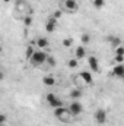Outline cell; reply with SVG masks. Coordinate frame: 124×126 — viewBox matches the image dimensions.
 I'll return each mask as SVG.
<instances>
[{
  "label": "cell",
  "instance_id": "obj_1",
  "mask_svg": "<svg viewBox=\"0 0 124 126\" xmlns=\"http://www.w3.org/2000/svg\"><path fill=\"white\" fill-rule=\"evenodd\" d=\"M47 57H48V54H47L45 50H35L34 54L31 56V59H29V62H31L32 66L39 67V66H42L47 62Z\"/></svg>",
  "mask_w": 124,
  "mask_h": 126
},
{
  "label": "cell",
  "instance_id": "obj_2",
  "mask_svg": "<svg viewBox=\"0 0 124 126\" xmlns=\"http://www.w3.org/2000/svg\"><path fill=\"white\" fill-rule=\"evenodd\" d=\"M54 116H56V119H59L60 122L63 123H69L70 120H72V114H70V111L66 109V107H57V109H54Z\"/></svg>",
  "mask_w": 124,
  "mask_h": 126
},
{
  "label": "cell",
  "instance_id": "obj_3",
  "mask_svg": "<svg viewBox=\"0 0 124 126\" xmlns=\"http://www.w3.org/2000/svg\"><path fill=\"white\" fill-rule=\"evenodd\" d=\"M79 9V3L77 0H63L60 1V10L67 12V13H74Z\"/></svg>",
  "mask_w": 124,
  "mask_h": 126
},
{
  "label": "cell",
  "instance_id": "obj_4",
  "mask_svg": "<svg viewBox=\"0 0 124 126\" xmlns=\"http://www.w3.org/2000/svg\"><path fill=\"white\" fill-rule=\"evenodd\" d=\"M67 110L70 111L72 116H79V114L83 111V106L79 103V100H73V101L70 103V106L67 107Z\"/></svg>",
  "mask_w": 124,
  "mask_h": 126
},
{
  "label": "cell",
  "instance_id": "obj_5",
  "mask_svg": "<svg viewBox=\"0 0 124 126\" xmlns=\"http://www.w3.org/2000/svg\"><path fill=\"white\" fill-rule=\"evenodd\" d=\"M45 100H47V104H48L50 107H53V109H57V107H62L63 106V101L56 94H53V93L47 94Z\"/></svg>",
  "mask_w": 124,
  "mask_h": 126
},
{
  "label": "cell",
  "instance_id": "obj_6",
  "mask_svg": "<svg viewBox=\"0 0 124 126\" xmlns=\"http://www.w3.org/2000/svg\"><path fill=\"white\" fill-rule=\"evenodd\" d=\"M95 122L99 123V125H104L107 122V111L102 110V109H98L95 111Z\"/></svg>",
  "mask_w": 124,
  "mask_h": 126
},
{
  "label": "cell",
  "instance_id": "obj_7",
  "mask_svg": "<svg viewBox=\"0 0 124 126\" xmlns=\"http://www.w3.org/2000/svg\"><path fill=\"white\" fill-rule=\"evenodd\" d=\"M79 76H80V79H82L83 85H92V84H93V78H92V75H91V72H88V70L80 72V73H79Z\"/></svg>",
  "mask_w": 124,
  "mask_h": 126
},
{
  "label": "cell",
  "instance_id": "obj_8",
  "mask_svg": "<svg viewBox=\"0 0 124 126\" xmlns=\"http://www.w3.org/2000/svg\"><path fill=\"white\" fill-rule=\"evenodd\" d=\"M56 28H57V19H54L53 16H50L48 21H47V24H45V31L47 32H54Z\"/></svg>",
  "mask_w": 124,
  "mask_h": 126
},
{
  "label": "cell",
  "instance_id": "obj_9",
  "mask_svg": "<svg viewBox=\"0 0 124 126\" xmlns=\"http://www.w3.org/2000/svg\"><path fill=\"white\" fill-rule=\"evenodd\" d=\"M88 63H89V69L92 72H99V63H98V59L95 56H89L88 57Z\"/></svg>",
  "mask_w": 124,
  "mask_h": 126
},
{
  "label": "cell",
  "instance_id": "obj_10",
  "mask_svg": "<svg viewBox=\"0 0 124 126\" xmlns=\"http://www.w3.org/2000/svg\"><path fill=\"white\" fill-rule=\"evenodd\" d=\"M48 46H50V43H48V40H47L45 37H39V38H37V47H38L39 50H47Z\"/></svg>",
  "mask_w": 124,
  "mask_h": 126
},
{
  "label": "cell",
  "instance_id": "obj_11",
  "mask_svg": "<svg viewBox=\"0 0 124 126\" xmlns=\"http://www.w3.org/2000/svg\"><path fill=\"white\" fill-rule=\"evenodd\" d=\"M83 57H86V48H85L83 46H79V47L74 50V59L82 60Z\"/></svg>",
  "mask_w": 124,
  "mask_h": 126
},
{
  "label": "cell",
  "instance_id": "obj_12",
  "mask_svg": "<svg viewBox=\"0 0 124 126\" xmlns=\"http://www.w3.org/2000/svg\"><path fill=\"white\" fill-rule=\"evenodd\" d=\"M112 75L117 78H123L124 76V66L123 64H115L112 67Z\"/></svg>",
  "mask_w": 124,
  "mask_h": 126
},
{
  "label": "cell",
  "instance_id": "obj_13",
  "mask_svg": "<svg viewBox=\"0 0 124 126\" xmlns=\"http://www.w3.org/2000/svg\"><path fill=\"white\" fill-rule=\"evenodd\" d=\"M42 84H44L45 87H54V85H56V79H54V76L47 75V76L42 78Z\"/></svg>",
  "mask_w": 124,
  "mask_h": 126
},
{
  "label": "cell",
  "instance_id": "obj_14",
  "mask_svg": "<svg viewBox=\"0 0 124 126\" xmlns=\"http://www.w3.org/2000/svg\"><path fill=\"white\" fill-rule=\"evenodd\" d=\"M15 7L16 9H19V10H29V7H28V3L26 1H24V0H16V3H15Z\"/></svg>",
  "mask_w": 124,
  "mask_h": 126
},
{
  "label": "cell",
  "instance_id": "obj_15",
  "mask_svg": "<svg viewBox=\"0 0 124 126\" xmlns=\"http://www.w3.org/2000/svg\"><path fill=\"white\" fill-rule=\"evenodd\" d=\"M80 97H82V90H80V88L76 87L74 90L70 91V98H72V101H73V100H79Z\"/></svg>",
  "mask_w": 124,
  "mask_h": 126
},
{
  "label": "cell",
  "instance_id": "obj_16",
  "mask_svg": "<svg viewBox=\"0 0 124 126\" xmlns=\"http://www.w3.org/2000/svg\"><path fill=\"white\" fill-rule=\"evenodd\" d=\"M110 43H111L112 47H118V46H121V40H120L118 37H111V38H110Z\"/></svg>",
  "mask_w": 124,
  "mask_h": 126
},
{
  "label": "cell",
  "instance_id": "obj_17",
  "mask_svg": "<svg viewBox=\"0 0 124 126\" xmlns=\"http://www.w3.org/2000/svg\"><path fill=\"white\" fill-rule=\"evenodd\" d=\"M34 51H35V48H34L32 46H28V47H26V51H25V57H26L28 60L31 59V56L34 54Z\"/></svg>",
  "mask_w": 124,
  "mask_h": 126
},
{
  "label": "cell",
  "instance_id": "obj_18",
  "mask_svg": "<svg viewBox=\"0 0 124 126\" xmlns=\"http://www.w3.org/2000/svg\"><path fill=\"white\" fill-rule=\"evenodd\" d=\"M80 40H82V43H83V44H89V43H91V35H89L88 32H85V34H82Z\"/></svg>",
  "mask_w": 124,
  "mask_h": 126
},
{
  "label": "cell",
  "instance_id": "obj_19",
  "mask_svg": "<svg viewBox=\"0 0 124 126\" xmlns=\"http://www.w3.org/2000/svg\"><path fill=\"white\" fill-rule=\"evenodd\" d=\"M77 62H79L77 59H70V60L67 62V66H69L70 69H76V67H77V64H79Z\"/></svg>",
  "mask_w": 124,
  "mask_h": 126
},
{
  "label": "cell",
  "instance_id": "obj_20",
  "mask_svg": "<svg viewBox=\"0 0 124 126\" xmlns=\"http://www.w3.org/2000/svg\"><path fill=\"white\" fill-rule=\"evenodd\" d=\"M24 24H25V27H31L32 25V16L31 15L24 16Z\"/></svg>",
  "mask_w": 124,
  "mask_h": 126
},
{
  "label": "cell",
  "instance_id": "obj_21",
  "mask_svg": "<svg viewBox=\"0 0 124 126\" xmlns=\"http://www.w3.org/2000/svg\"><path fill=\"white\" fill-rule=\"evenodd\" d=\"M93 6L96 9H101V7L105 6V0H93Z\"/></svg>",
  "mask_w": 124,
  "mask_h": 126
},
{
  "label": "cell",
  "instance_id": "obj_22",
  "mask_svg": "<svg viewBox=\"0 0 124 126\" xmlns=\"http://www.w3.org/2000/svg\"><path fill=\"white\" fill-rule=\"evenodd\" d=\"M63 46L64 47H72L73 46V38H64L63 40Z\"/></svg>",
  "mask_w": 124,
  "mask_h": 126
},
{
  "label": "cell",
  "instance_id": "obj_23",
  "mask_svg": "<svg viewBox=\"0 0 124 126\" xmlns=\"http://www.w3.org/2000/svg\"><path fill=\"white\" fill-rule=\"evenodd\" d=\"M115 54H117V56H124V48H123V46H118V47H115Z\"/></svg>",
  "mask_w": 124,
  "mask_h": 126
},
{
  "label": "cell",
  "instance_id": "obj_24",
  "mask_svg": "<svg viewBox=\"0 0 124 126\" xmlns=\"http://www.w3.org/2000/svg\"><path fill=\"white\" fill-rule=\"evenodd\" d=\"M62 15H63V12H62V10H56V12H54V13H53L51 16H53L54 19H57V21H59V19L62 18Z\"/></svg>",
  "mask_w": 124,
  "mask_h": 126
},
{
  "label": "cell",
  "instance_id": "obj_25",
  "mask_svg": "<svg viewBox=\"0 0 124 126\" xmlns=\"http://www.w3.org/2000/svg\"><path fill=\"white\" fill-rule=\"evenodd\" d=\"M45 63H48L50 66H56V59H54V57H51V56H48Z\"/></svg>",
  "mask_w": 124,
  "mask_h": 126
},
{
  "label": "cell",
  "instance_id": "obj_26",
  "mask_svg": "<svg viewBox=\"0 0 124 126\" xmlns=\"http://www.w3.org/2000/svg\"><path fill=\"white\" fill-rule=\"evenodd\" d=\"M7 122V117H6V114H1L0 113V125H4Z\"/></svg>",
  "mask_w": 124,
  "mask_h": 126
},
{
  "label": "cell",
  "instance_id": "obj_27",
  "mask_svg": "<svg viewBox=\"0 0 124 126\" xmlns=\"http://www.w3.org/2000/svg\"><path fill=\"white\" fill-rule=\"evenodd\" d=\"M115 62H117V64H121L124 62V56H115Z\"/></svg>",
  "mask_w": 124,
  "mask_h": 126
},
{
  "label": "cell",
  "instance_id": "obj_28",
  "mask_svg": "<svg viewBox=\"0 0 124 126\" xmlns=\"http://www.w3.org/2000/svg\"><path fill=\"white\" fill-rule=\"evenodd\" d=\"M3 79H4V72L0 70V81H3Z\"/></svg>",
  "mask_w": 124,
  "mask_h": 126
},
{
  "label": "cell",
  "instance_id": "obj_29",
  "mask_svg": "<svg viewBox=\"0 0 124 126\" xmlns=\"http://www.w3.org/2000/svg\"><path fill=\"white\" fill-rule=\"evenodd\" d=\"M1 51H3V48H1V47H0V53H1Z\"/></svg>",
  "mask_w": 124,
  "mask_h": 126
},
{
  "label": "cell",
  "instance_id": "obj_30",
  "mask_svg": "<svg viewBox=\"0 0 124 126\" xmlns=\"http://www.w3.org/2000/svg\"><path fill=\"white\" fill-rule=\"evenodd\" d=\"M0 126H4V125H0Z\"/></svg>",
  "mask_w": 124,
  "mask_h": 126
}]
</instances>
